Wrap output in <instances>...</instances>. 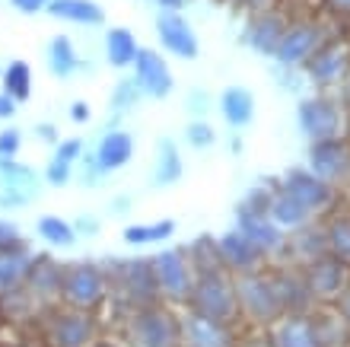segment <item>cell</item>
Returning <instances> with one entry per match:
<instances>
[{
	"instance_id": "obj_1",
	"label": "cell",
	"mask_w": 350,
	"mask_h": 347,
	"mask_svg": "<svg viewBox=\"0 0 350 347\" xmlns=\"http://www.w3.org/2000/svg\"><path fill=\"white\" fill-rule=\"evenodd\" d=\"M194 303L207 319H223L232 312V287L223 274V265L201 268V277L194 283Z\"/></svg>"
},
{
	"instance_id": "obj_2",
	"label": "cell",
	"mask_w": 350,
	"mask_h": 347,
	"mask_svg": "<svg viewBox=\"0 0 350 347\" xmlns=\"http://www.w3.org/2000/svg\"><path fill=\"white\" fill-rule=\"evenodd\" d=\"M296 125L299 134L309 140L334 138L341 131V112L328 96H309L296 105Z\"/></svg>"
},
{
	"instance_id": "obj_3",
	"label": "cell",
	"mask_w": 350,
	"mask_h": 347,
	"mask_svg": "<svg viewBox=\"0 0 350 347\" xmlns=\"http://www.w3.org/2000/svg\"><path fill=\"white\" fill-rule=\"evenodd\" d=\"M309 166L312 172L325 182H338L350 172V144L341 140L338 134L325 140H312L309 146Z\"/></svg>"
},
{
	"instance_id": "obj_4",
	"label": "cell",
	"mask_w": 350,
	"mask_h": 347,
	"mask_svg": "<svg viewBox=\"0 0 350 347\" xmlns=\"http://www.w3.org/2000/svg\"><path fill=\"white\" fill-rule=\"evenodd\" d=\"M236 220H239V229L255 242V248H258L261 255H271V252H280V248H284V233H280V227L271 220L267 210H255V207L239 204Z\"/></svg>"
},
{
	"instance_id": "obj_5",
	"label": "cell",
	"mask_w": 350,
	"mask_h": 347,
	"mask_svg": "<svg viewBox=\"0 0 350 347\" xmlns=\"http://www.w3.org/2000/svg\"><path fill=\"white\" fill-rule=\"evenodd\" d=\"M319 45H322V29L315 26V23H296V26H286L274 57L286 67H303V61Z\"/></svg>"
},
{
	"instance_id": "obj_6",
	"label": "cell",
	"mask_w": 350,
	"mask_h": 347,
	"mask_svg": "<svg viewBox=\"0 0 350 347\" xmlns=\"http://www.w3.org/2000/svg\"><path fill=\"white\" fill-rule=\"evenodd\" d=\"M306 73H309V80L312 83H322V86H332V83H338L347 73L350 67V57H347V48L341 45V42H328V45H319L312 51V55L303 61Z\"/></svg>"
},
{
	"instance_id": "obj_7",
	"label": "cell",
	"mask_w": 350,
	"mask_h": 347,
	"mask_svg": "<svg viewBox=\"0 0 350 347\" xmlns=\"http://www.w3.org/2000/svg\"><path fill=\"white\" fill-rule=\"evenodd\" d=\"M157 32H159L163 48L172 51L175 57H182V61H194L198 57V36H194V29L188 26V19L178 10H166L159 16Z\"/></svg>"
},
{
	"instance_id": "obj_8",
	"label": "cell",
	"mask_w": 350,
	"mask_h": 347,
	"mask_svg": "<svg viewBox=\"0 0 350 347\" xmlns=\"http://www.w3.org/2000/svg\"><path fill=\"white\" fill-rule=\"evenodd\" d=\"M280 185H284L293 198H299V201L312 210V214L325 210L328 204H332V198H334L332 182L319 179L312 169H290V172L284 175V182H280Z\"/></svg>"
},
{
	"instance_id": "obj_9",
	"label": "cell",
	"mask_w": 350,
	"mask_h": 347,
	"mask_svg": "<svg viewBox=\"0 0 350 347\" xmlns=\"http://www.w3.org/2000/svg\"><path fill=\"white\" fill-rule=\"evenodd\" d=\"M134 67H137L140 92H147L150 99H163V96L172 92V73H169V64L163 61V55H157V51H137Z\"/></svg>"
},
{
	"instance_id": "obj_10",
	"label": "cell",
	"mask_w": 350,
	"mask_h": 347,
	"mask_svg": "<svg viewBox=\"0 0 350 347\" xmlns=\"http://www.w3.org/2000/svg\"><path fill=\"white\" fill-rule=\"evenodd\" d=\"M153 268H157V277H159V287L175 296H185L191 290V271H188V261H185L182 252H159L153 258Z\"/></svg>"
},
{
	"instance_id": "obj_11",
	"label": "cell",
	"mask_w": 350,
	"mask_h": 347,
	"mask_svg": "<svg viewBox=\"0 0 350 347\" xmlns=\"http://www.w3.org/2000/svg\"><path fill=\"white\" fill-rule=\"evenodd\" d=\"M64 290L67 296L74 303H80V306H90V303H96L102 296V274L96 265H74L67 268L64 274Z\"/></svg>"
},
{
	"instance_id": "obj_12",
	"label": "cell",
	"mask_w": 350,
	"mask_h": 347,
	"mask_svg": "<svg viewBox=\"0 0 350 347\" xmlns=\"http://www.w3.org/2000/svg\"><path fill=\"white\" fill-rule=\"evenodd\" d=\"M286 32V23L277 13H271V10H265V13H258V16L249 23V32H245V42H249L255 51H261V55H271L274 57L277 45H280V38H284Z\"/></svg>"
},
{
	"instance_id": "obj_13",
	"label": "cell",
	"mask_w": 350,
	"mask_h": 347,
	"mask_svg": "<svg viewBox=\"0 0 350 347\" xmlns=\"http://www.w3.org/2000/svg\"><path fill=\"white\" fill-rule=\"evenodd\" d=\"M217 252H220V261L230 268H239V271H249V268L258 265L261 252L255 248V242H252L242 229H232V233H226V236L217 239Z\"/></svg>"
},
{
	"instance_id": "obj_14",
	"label": "cell",
	"mask_w": 350,
	"mask_h": 347,
	"mask_svg": "<svg viewBox=\"0 0 350 347\" xmlns=\"http://www.w3.org/2000/svg\"><path fill=\"white\" fill-rule=\"evenodd\" d=\"M344 281H347V265L334 255L315 258L309 271H306V283H309L312 293H338L344 287Z\"/></svg>"
},
{
	"instance_id": "obj_15",
	"label": "cell",
	"mask_w": 350,
	"mask_h": 347,
	"mask_svg": "<svg viewBox=\"0 0 350 347\" xmlns=\"http://www.w3.org/2000/svg\"><path fill=\"white\" fill-rule=\"evenodd\" d=\"M131 156H134V138L128 131H109L99 140V150H96V169L99 172L121 169V166L131 163Z\"/></svg>"
},
{
	"instance_id": "obj_16",
	"label": "cell",
	"mask_w": 350,
	"mask_h": 347,
	"mask_svg": "<svg viewBox=\"0 0 350 347\" xmlns=\"http://www.w3.org/2000/svg\"><path fill=\"white\" fill-rule=\"evenodd\" d=\"M267 214H271V220H274L277 227H293V229L306 227V223H309V217H312V210L306 207L299 198H293V194L286 192L284 185H274Z\"/></svg>"
},
{
	"instance_id": "obj_17",
	"label": "cell",
	"mask_w": 350,
	"mask_h": 347,
	"mask_svg": "<svg viewBox=\"0 0 350 347\" xmlns=\"http://www.w3.org/2000/svg\"><path fill=\"white\" fill-rule=\"evenodd\" d=\"M137 338L144 347H172L175 325L159 309H144L137 319Z\"/></svg>"
},
{
	"instance_id": "obj_18",
	"label": "cell",
	"mask_w": 350,
	"mask_h": 347,
	"mask_svg": "<svg viewBox=\"0 0 350 347\" xmlns=\"http://www.w3.org/2000/svg\"><path fill=\"white\" fill-rule=\"evenodd\" d=\"M121 281L128 283V290L137 296V300H150L157 296L159 290V277L153 261H144V258H134V261H124L121 265Z\"/></svg>"
},
{
	"instance_id": "obj_19",
	"label": "cell",
	"mask_w": 350,
	"mask_h": 347,
	"mask_svg": "<svg viewBox=\"0 0 350 347\" xmlns=\"http://www.w3.org/2000/svg\"><path fill=\"white\" fill-rule=\"evenodd\" d=\"M220 112L232 128H245L255 118V96L245 86H230L220 96Z\"/></svg>"
},
{
	"instance_id": "obj_20",
	"label": "cell",
	"mask_w": 350,
	"mask_h": 347,
	"mask_svg": "<svg viewBox=\"0 0 350 347\" xmlns=\"http://www.w3.org/2000/svg\"><path fill=\"white\" fill-rule=\"evenodd\" d=\"M48 13L61 19H70V23H80V26H96V23L105 19L102 7L92 3V0H51Z\"/></svg>"
},
{
	"instance_id": "obj_21",
	"label": "cell",
	"mask_w": 350,
	"mask_h": 347,
	"mask_svg": "<svg viewBox=\"0 0 350 347\" xmlns=\"http://www.w3.org/2000/svg\"><path fill=\"white\" fill-rule=\"evenodd\" d=\"M137 51H140L137 38L131 36V29H109V36H105V55H109V64H115V67L134 64Z\"/></svg>"
},
{
	"instance_id": "obj_22",
	"label": "cell",
	"mask_w": 350,
	"mask_h": 347,
	"mask_svg": "<svg viewBox=\"0 0 350 347\" xmlns=\"http://www.w3.org/2000/svg\"><path fill=\"white\" fill-rule=\"evenodd\" d=\"M325 246L328 255L341 258L344 265H350V214H334L325 227Z\"/></svg>"
},
{
	"instance_id": "obj_23",
	"label": "cell",
	"mask_w": 350,
	"mask_h": 347,
	"mask_svg": "<svg viewBox=\"0 0 350 347\" xmlns=\"http://www.w3.org/2000/svg\"><path fill=\"white\" fill-rule=\"evenodd\" d=\"M277 347H322V338L309 319H290L277 331Z\"/></svg>"
},
{
	"instance_id": "obj_24",
	"label": "cell",
	"mask_w": 350,
	"mask_h": 347,
	"mask_svg": "<svg viewBox=\"0 0 350 347\" xmlns=\"http://www.w3.org/2000/svg\"><path fill=\"white\" fill-rule=\"evenodd\" d=\"M26 274H29V255L26 252H13V248L0 252V293L19 287Z\"/></svg>"
},
{
	"instance_id": "obj_25",
	"label": "cell",
	"mask_w": 350,
	"mask_h": 347,
	"mask_svg": "<svg viewBox=\"0 0 350 347\" xmlns=\"http://www.w3.org/2000/svg\"><path fill=\"white\" fill-rule=\"evenodd\" d=\"M77 159H80V140H64V144H57L55 159L48 166V182L64 185L67 179H70V169H74Z\"/></svg>"
},
{
	"instance_id": "obj_26",
	"label": "cell",
	"mask_w": 350,
	"mask_h": 347,
	"mask_svg": "<svg viewBox=\"0 0 350 347\" xmlns=\"http://www.w3.org/2000/svg\"><path fill=\"white\" fill-rule=\"evenodd\" d=\"M175 233L172 220H159V223H144V227H128L124 229V242L131 246H150V242H163Z\"/></svg>"
},
{
	"instance_id": "obj_27",
	"label": "cell",
	"mask_w": 350,
	"mask_h": 347,
	"mask_svg": "<svg viewBox=\"0 0 350 347\" xmlns=\"http://www.w3.org/2000/svg\"><path fill=\"white\" fill-rule=\"evenodd\" d=\"M48 67H51V73H57V77H67V73L77 70V51L74 45H70V38L57 36L51 45H48Z\"/></svg>"
},
{
	"instance_id": "obj_28",
	"label": "cell",
	"mask_w": 350,
	"mask_h": 347,
	"mask_svg": "<svg viewBox=\"0 0 350 347\" xmlns=\"http://www.w3.org/2000/svg\"><path fill=\"white\" fill-rule=\"evenodd\" d=\"M3 83H7V96H13L16 102H26L32 92V67L26 61H13L3 73Z\"/></svg>"
},
{
	"instance_id": "obj_29",
	"label": "cell",
	"mask_w": 350,
	"mask_h": 347,
	"mask_svg": "<svg viewBox=\"0 0 350 347\" xmlns=\"http://www.w3.org/2000/svg\"><path fill=\"white\" fill-rule=\"evenodd\" d=\"M182 179V156L172 140L159 144V166H157V185H172Z\"/></svg>"
},
{
	"instance_id": "obj_30",
	"label": "cell",
	"mask_w": 350,
	"mask_h": 347,
	"mask_svg": "<svg viewBox=\"0 0 350 347\" xmlns=\"http://www.w3.org/2000/svg\"><path fill=\"white\" fill-rule=\"evenodd\" d=\"M38 233H42V239H48L51 246H70L77 239L74 227L64 223L61 217H42L38 220Z\"/></svg>"
},
{
	"instance_id": "obj_31",
	"label": "cell",
	"mask_w": 350,
	"mask_h": 347,
	"mask_svg": "<svg viewBox=\"0 0 350 347\" xmlns=\"http://www.w3.org/2000/svg\"><path fill=\"white\" fill-rule=\"evenodd\" d=\"M57 335H61V341H64L67 347L70 344H80L83 341V335H86V319L83 316H67L61 325H57Z\"/></svg>"
},
{
	"instance_id": "obj_32",
	"label": "cell",
	"mask_w": 350,
	"mask_h": 347,
	"mask_svg": "<svg viewBox=\"0 0 350 347\" xmlns=\"http://www.w3.org/2000/svg\"><path fill=\"white\" fill-rule=\"evenodd\" d=\"M188 140H191V146H198V150H207V146H213L217 134H213L211 125H204V121H194L191 128H188Z\"/></svg>"
},
{
	"instance_id": "obj_33",
	"label": "cell",
	"mask_w": 350,
	"mask_h": 347,
	"mask_svg": "<svg viewBox=\"0 0 350 347\" xmlns=\"http://www.w3.org/2000/svg\"><path fill=\"white\" fill-rule=\"evenodd\" d=\"M19 146H23V134L13 128L3 131V134H0V159H13Z\"/></svg>"
},
{
	"instance_id": "obj_34",
	"label": "cell",
	"mask_w": 350,
	"mask_h": 347,
	"mask_svg": "<svg viewBox=\"0 0 350 347\" xmlns=\"http://www.w3.org/2000/svg\"><path fill=\"white\" fill-rule=\"evenodd\" d=\"M7 248H19V236L13 223L0 220V252H7Z\"/></svg>"
},
{
	"instance_id": "obj_35",
	"label": "cell",
	"mask_w": 350,
	"mask_h": 347,
	"mask_svg": "<svg viewBox=\"0 0 350 347\" xmlns=\"http://www.w3.org/2000/svg\"><path fill=\"white\" fill-rule=\"evenodd\" d=\"M51 0H13V7L23 10V13H38V10H45Z\"/></svg>"
},
{
	"instance_id": "obj_36",
	"label": "cell",
	"mask_w": 350,
	"mask_h": 347,
	"mask_svg": "<svg viewBox=\"0 0 350 347\" xmlns=\"http://www.w3.org/2000/svg\"><path fill=\"white\" fill-rule=\"evenodd\" d=\"M13 115H16V99L0 92V118H13Z\"/></svg>"
},
{
	"instance_id": "obj_37",
	"label": "cell",
	"mask_w": 350,
	"mask_h": 347,
	"mask_svg": "<svg viewBox=\"0 0 350 347\" xmlns=\"http://www.w3.org/2000/svg\"><path fill=\"white\" fill-rule=\"evenodd\" d=\"M328 10H334L338 16H350V0H325Z\"/></svg>"
},
{
	"instance_id": "obj_38",
	"label": "cell",
	"mask_w": 350,
	"mask_h": 347,
	"mask_svg": "<svg viewBox=\"0 0 350 347\" xmlns=\"http://www.w3.org/2000/svg\"><path fill=\"white\" fill-rule=\"evenodd\" d=\"M70 118H74V121H86V118H90L86 102H77V105H70Z\"/></svg>"
},
{
	"instance_id": "obj_39",
	"label": "cell",
	"mask_w": 350,
	"mask_h": 347,
	"mask_svg": "<svg viewBox=\"0 0 350 347\" xmlns=\"http://www.w3.org/2000/svg\"><path fill=\"white\" fill-rule=\"evenodd\" d=\"M38 138H42V140H51V144H55V140H57L55 125H42V128H38Z\"/></svg>"
},
{
	"instance_id": "obj_40",
	"label": "cell",
	"mask_w": 350,
	"mask_h": 347,
	"mask_svg": "<svg viewBox=\"0 0 350 347\" xmlns=\"http://www.w3.org/2000/svg\"><path fill=\"white\" fill-rule=\"evenodd\" d=\"M182 3H185V0H159V7H163V10H178Z\"/></svg>"
},
{
	"instance_id": "obj_41",
	"label": "cell",
	"mask_w": 350,
	"mask_h": 347,
	"mask_svg": "<svg viewBox=\"0 0 350 347\" xmlns=\"http://www.w3.org/2000/svg\"><path fill=\"white\" fill-rule=\"evenodd\" d=\"M344 306H347V312H350V293H347V303H344Z\"/></svg>"
},
{
	"instance_id": "obj_42",
	"label": "cell",
	"mask_w": 350,
	"mask_h": 347,
	"mask_svg": "<svg viewBox=\"0 0 350 347\" xmlns=\"http://www.w3.org/2000/svg\"><path fill=\"white\" fill-rule=\"evenodd\" d=\"M99 347H111V344H99Z\"/></svg>"
}]
</instances>
